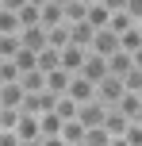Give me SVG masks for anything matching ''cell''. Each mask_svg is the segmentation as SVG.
Returning a JSON list of instances; mask_svg holds the SVG:
<instances>
[{
	"mask_svg": "<svg viewBox=\"0 0 142 146\" xmlns=\"http://www.w3.org/2000/svg\"><path fill=\"white\" fill-rule=\"evenodd\" d=\"M104 115H108V108H104L100 100H85V104H77V123H81L85 131L104 127Z\"/></svg>",
	"mask_w": 142,
	"mask_h": 146,
	"instance_id": "cell-1",
	"label": "cell"
},
{
	"mask_svg": "<svg viewBox=\"0 0 142 146\" xmlns=\"http://www.w3.org/2000/svg\"><path fill=\"white\" fill-rule=\"evenodd\" d=\"M96 100L104 104V108H115V104L123 100V81L108 73V77H104V81H100V85H96Z\"/></svg>",
	"mask_w": 142,
	"mask_h": 146,
	"instance_id": "cell-2",
	"label": "cell"
},
{
	"mask_svg": "<svg viewBox=\"0 0 142 146\" xmlns=\"http://www.w3.org/2000/svg\"><path fill=\"white\" fill-rule=\"evenodd\" d=\"M119 50V38L112 35V31H96V35H92V42H89V54H96V58H112V54Z\"/></svg>",
	"mask_w": 142,
	"mask_h": 146,
	"instance_id": "cell-3",
	"label": "cell"
},
{
	"mask_svg": "<svg viewBox=\"0 0 142 146\" xmlns=\"http://www.w3.org/2000/svg\"><path fill=\"white\" fill-rule=\"evenodd\" d=\"M65 96L73 104H85V100H96V85H92V81H85V77H69V88H65Z\"/></svg>",
	"mask_w": 142,
	"mask_h": 146,
	"instance_id": "cell-4",
	"label": "cell"
},
{
	"mask_svg": "<svg viewBox=\"0 0 142 146\" xmlns=\"http://www.w3.org/2000/svg\"><path fill=\"white\" fill-rule=\"evenodd\" d=\"M58 54H61V69H65V73H81L85 58H89V50H85V46H77V42H69L65 50H58Z\"/></svg>",
	"mask_w": 142,
	"mask_h": 146,
	"instance_id": "cell-5",
	"label": "cell"
},
{
	"mask_svg": "<svg viewBox=\"0 0 142 146\" xmlns=\"http://www.w3.org/2000/svg\"><path fill=\"white\" fill-rule=\"evenodd\" d=\"M77 77H85V81H92V85H100V81L108 77V58H96V54H89Z\"/></svg>",
	"mask_w": 142,
	"mask_h": 146,
	"instance_id": "cell-6",
	"label": "cell"
},
{
	"mask_svg": "<svg viewBox=\"0 0 142 146\" xmlns=\"http://www.w3.org/2000/svg\"><path fill=\"white\" fill-rule=\"evenodd\" d=\"M19 46H23V50H46V27H38V23H35V27H23L19 31Z\"/></svg>",
	"mask_w": 142,
	"mask_h": 146,
	"instance_id": "cell-7",
	"label": "cell"
},
{
	"mask_svg": "<svg viewBox=\"0 0 142 146\" xmlns=\"http://www.w3.org/2000/svg\"><path fill=\"white\" fill-rule=\"evenodd\" d=\"M127 127H131V119L123 115L119 108H108V115H104V131L112 135V139H123V135H127Z\"/></svg>",
	"mask_w": 142,
	"mask_h": 146,
	"instance_id": "cell-8",
	"label": "cell"
},
{
	"mask_svg": "<svg viewBox=\"0 0 142 146\" xmlns=\"http://www.w3.org/2000/svg\"><path fill=\"white\" fill-rule=\"evenodd\" d=\"M15 135H19V142H38V139H42V135H38V115H23V111H19Z\"/></svg>",
	"mask_w": 142,
	"mask_h": 146,
	"instance_id": "cell-9",
	"label": "cell"
},
{
	"mask_svg": "<svg viewBox=\"0 0 142 146\" xmlns=\"http://www.w3.org/2000/svg\"><path fill=\"white\" fill-rule=\"evenodd\" d=\"M35 69H38V73H54V69H61V54L54 50V46L38 50V54H35Z\"/></svg>",
	"mask_w": 142,
	"mask_h": 146,
	"instance_id": "cell-10",
	"label": "cell"
},
{
	"mask_svg": "<svg viewBox=\"0 0 142 146\" xmlns=\"http://www.w3.org/2000/svg\"><path fill=\"white\" fill-rule=\"evenodd\" d=\"M23 88L19 85H0V108H12V111H19L23 108Z\"/></svg>",
	"mask_w": 142,
	"mask_h": 146,
	"instance_id": "cell-11",
	"label": "cell"
},
{
	"mask_svg": "<svg viewBox=\"0 0 142 146\" xmlns=\"http://www.w3.org/2000/svg\"><path fill=\"white\" fill-rule=\"evenodd\" d=\"M19 88H23L27 96H38V92H46V73H38V69L23 73V77H19Z\"/></svg>",
	"mask_w": 142,
	"mask_h": 146,
	"instance_id": "cell-12",
	"label": "cell"
},
{
	"mask_svg": "<svg viewBox=\"0 0 142 146\" xmlns=\"http://www.w3.org/2000/svg\"><path fill=\"white\" fill-rule=\"evenodd\" d=\"M69 77H73V73H65V69H54V73H46V92H54V96H65Z\"/></svg>",
	"mask_w": 142,
	"mask_h": 146,
	"instance_id": "cell-13",
	"label": "cell"
},
{
	"mask_svg": "<svg viewBox=\"0 0 142 146\" xmlns=\"http://www.w3.org/2000/svg\"><path fill=\"white\" fill-rule=\"evenodd\" d=\"M108 31H112L115 38H123L127 31H135V19H131L127 12H112V19H108Z\"/></svg>",
	"mask_w": 142,
	"mask_h": 146,
	"instance_id": "cell-14",
	"label": "cell"
},
{
	"mask_svg": "<svg viewBox=\"0 0 142 146\" xmlns=\"http://www.w3.org/2000/svg\"><path fill=\"white\" fill-rule=\"evenodd\" d=\"M38 23L50 31V27H61V23H65V15H61L58 4H46V8H38Z\"/></svg>",
	"mask_w": 142,
	"mask_h": 146,
	"instance_id": "cell-15",
	"label": "cell"
},
{
	"mask_svg": "<svg viewBox=\"0 0 142 146\" xmlns=\"http://www.w3.org/2000/svg\"><path fill=\"white\" fill-rule=\"evenodd\" d=\"M108 19H112V12H108L104 4H92V8H89V15H85V23H89L92 31H104V27H108Z\"/></svg>",
	"mask_w": 142,
	"mask_h": 146,
	"instance_id": "cell-16",
	"label": "cell"
},
{
	"mask_svg": "<svg viewBox=\"0 0 142 146\" xmlns=\"http://www.w3.org/2000/svg\"><path fill=\"white\" fill-rule=\"evenodd\" d=\"M135 66H131V54H123V50H115L112 58H108V73L112 77H123V73H131Z\"/></svg>",
	"mask_w": 142,
	"mask_h": 146,
	"instance_id": "cell-17",
	"label": "cell"
},
{
	"mask_svg": "<svg viewBox=\"0 0 142 146\" xmlns=\"http://www.w3.org/2000/svg\"><path fill=\"white\" fill-rule=\"evenodd\" d=\"M46 46H54V50H65V46H69V27H65V23L46 31Z\"/></svg>",
	"mask_w": 142,
	"mask_h": 146,
	"instance_id": "cell-18",
	"label": "cell"
},
{
	"mask_svg": "<svg viewBox=\"0 0 142 146\" xmlns=\"http://www.w3.org/2000/svg\"><path fill=\"white\" fill-rule=\"evenodd\" d=\"M38 135H42V139H50V135H61V119L54 115V111L38 115Z\"/></svg>",
	"mask_w": 142,
	"mask_h": 146,
	"instance_id": "cell-19",
	"label": "cell"
},
{
	"mask_svg": "<svg viewBox=\"0 0 142 146\" xmlns=\"http://www.w3.org/2000/svg\"><path fill=\"white\" fill-rule=\"evenodd\" d=\"M115 108H119V111H123L127 119H135L138 111H142V100H138V92H123V100L115 104Z\"/></svg>",
	"mask_w": 142,
	"mask_h": 146,
	"instance_id": "cell-20",
	"label": "cell"
},
{
	"mask_svg": "<svg viewBox=\"0 0 142 146\" xmlns=\"http://www.w3.org/2000/svg\"><path fill=\"white\" fill-rule=\"evenodd\" d=\"M12 66L19 69V77H23V73H31V69H35V50H23V46H19L15 58H12Z\"/></svg>",
	"mask_w": 142,
	"mask_h": 146,
	"instance_id": "cell-21",
	"label": "cell"
},
{
	"mask_svg": "<svg viewBox=\"0 0 142 146\" xmlns=\"http://www.w3.org/2000/svg\"><path fill=\"white\" fill-rule=\"evenodd\" d=\"M54 115L65 123V119H77V104L69 100V96H58V104H54Z\"/></svg>",
	"mask_w": 142,
	"mask_h": 146,
	"instance_id": "cell-22",
	"label": "cell"
},
{
	"mask_svg": "<svg viewBox=\"0 0 142 146\" xmlns=\"http://www.w3.org/2000/svg\"><path fill=\"white\" fill-rule=\"evenodd\" d=\"M0 35H19V15L0 8Z\"/></svg>",
	"mask_w": 142,
	"mask_h": 146,
	"instance_id": "cell-23",
	"label": "cell"
},
{
	"mask_svg": "<svg viewBox=\"0 0 142 146\" xmlns=\"http://www.w3.org/2000/svg\"><path fill=\"white\" fill-rule=\"evenodd\" d=\"M15 50H19V35H0V58L12 62V58H15Z\"/></svg>",
	"mask_w": 142,
	"mask_h": 146,
	"instance_id": "cell-24",
	"label": "cell"
},
{
	"mask_svg": "<svg viewBox=\"0 0 142 146\" xmlns=\"http://www.w3.org/2000/svg\"><path fill=\"white\" fill-rule=\"evenodd\" d=\"M61 139H65V142H81L85 139V127L77 123V119H65V123H61Z\"/></svg>",
	"mask_w": 142,
	"mask_h": 146,
	"instance_id": "cell-25",
	"label": "cell"
},
{
	"mask_svg": "<svg viewBox=\"0 0 142 146\" xmlns=\"http://www.w3.org/2000/svg\"><path fill=\"white\" fill-rule=\"evenodd\" d=\"M81 142H85V146H108V142H112V135H108L104 127H92V131H85Z\"/></svg>",
	"mask_w": 142,
	"mask_h": 146,
	"instance_id": "cell-26",
	"label": "cell"
},
{
	"mask_svg": "<svg viewBox=\"0 0 142 146\" xmlns=\"http://www.w3.org/2000/svg\"><path fill=\"white\" fill-rule=\"evenodd\" d=\"M0 85H19V69L12 62H0Z\"/></svg>",
	"mask_w": 142,
	"mask_h": 146,
	"instance_id": "cell-27",
	"label": "cell"
},
{
	"mask_svg": "<svg viewBox=\"0 0 142 146\" xmlns=\"http://www.w3.org/2000/svg\"><path fill=\"white\" fill-rule=\"evenodd\" d=\"M123 12H127L131 19L138 23V19H142V0H127V4H123Z\"/></svg>",
	"mask_w": 142,
	"mask_h": 146,
	"instance_id": "cell-28",
	"label": "cell"
},
{
	"mask_svg": "<svg viewBox=\"0 0 142 146\" xmlns=\"http://www.w3.org/2000/svg\"><path fill=\"white\" fill-rule=\"evenodd\" d=\"M123 139H127V146H142V127H135V123H131Z\"/></svg>",
	"mask_w": 142,
	"mask_h": 146,
	"instance_id": "cell-29",
	"label": "cell"
},
{
	"mask_svg": "<svg viewBox=\"0 0 142 146\" xmlns=\"http://www.w3.org/2000/svg\"><path fill=\"white\" fill-rule=\"evenodd\" d=\"M0 8H4V12H15V15H19L23 8H27V0H0Z\"/></svg>",
	"mask_w": 142,
	"mask_h": 146,
	"instance_id": "cell-30",
	"label": "cell"
},
{
	"mask_svg": "<svg viewBox=\"0 0 142 146\" xmlns=\"http://www.w3.org/2000/svg\"><path fill=\"white\" fill-rule=\"evenodd\" d=\"M0 146H19V135L15 131H0Z\"/></svg>",
	"mask_w": 142,
	"mask_h": 146,
	"instance_id": "cell-31",
	"label": "cell"
},
{
	"mask_svg": "<svg viewBox=\"0 0 142 146\" xmlns=\"http://www.w3.org/2000/svg\"><path fill=\"white\" fill-rule=\"evenodd\" d=\"M38 146H69L61 135H50V139H38Z\"/></svg>",
	"mask_w": 142,
	"mask_h": 146,
	"instance_id": "cell-32",
	"label": "cell"
},
{
	"mask_svg": "<svg viewBox=\"0 0 142 146\" xmlns=\"http://www.w3.org/2000/svg\"><path fill=\"white\" fill-rule=\"evenodd\" d=\"M100 4H104L108 12H123V4H127V0H100Z\"/></svg>",
	"mask_w": 142,
	"mask_h": 146,
	"instance_id": "cell-33",
	"label": "cell"
},
{
	"mask_svg": "<svg viewBox=\"0 0 142 146\" xmlns=\"http://www.w3.org/2000/svg\"><path fill=\"white\" fill-rule=\"evenodd\" d=\"M131 66H135V69H142V46H138L135 54H131Z\"/></svg>",
	"mask_w": 142,
	"mask_h": 146,
	"instance_id": "cell-34",
	"label": "cell"
},
{
	"mask_svg": "<svg viewBox=\"0 0 142 146\" xmlns=\"http://www.w3.org/2000/svg\"><path fill=\"white\" fill-rule=\"evenodd\" d=\"M27 4H31V8H46L50 0H27Z\"/></svg>",
	"mask_w": 142,
	"mask_h": 146,
	"instance_id": "cell-35",
	"label": "cell"
},
{
	"mask_svg": "<svg viewBox=\"0 0 142 146\" xmlns=\"http://www.w3.org/2000/svg\"><path fill=\"white\" fill-rule=\"evenodd\" d=\"M108 146H127V139H112V142H108Z\"/></svg>",
	"mask_w": 142,
	"mask_h": 146,
	"instance_id": "cell-36",
	"label": "cell"
},
{
	"mask_svg": "<svg viewBox=\"0 0 142 146\" xmlns=\"http://www.w3.org/2000/svg\"><path fill=\"white\" fill-rule=\"evenodd\" d=\"M50 4H58V8H65V4H73V0H50Z\"/></svg>",
	"mask_w": 142,
	"mask_h": 146,
	"instance_id": "cell-37",
	"label": "cell"
},
{
	"mask_svg": "<svg viewBox=\"0 0 142 146\" xmlns=\"http://www.w3.org/2000/svg\"><path fill=\"white\" fill-rule=\"evenodd\" d=\"M131 123H135V127H142V111H138V115H135V119H131Z\"/></svg>",
	"mask_w": 142,
	"mask_h": 146,
	"instance_id": "cell-38",
	"label": "cell"
},
{
	"mask_svg": "<svg viewBox=\"0 0 142 146\" xmlns=\"http://www.w3.org/2000/svg\"><path fill=\"white\" fill-rule=\"evenodd\" d=\"M81 4H85V8H92V4H100V0H81Z\"/></svg>",
	"mask_w": 142,
	"mask_h": 146,
	"instance_id": "cell-39",
	"label": "cell"
},
{
	"mask_svg": "<svg viewBox=\"0 0 142 146\" xmlns=\"http://www.w3.org/2000/svg\"><path fill=\"white\" fill-rule=\"evenodd\" d=\"M135 31H138V38H142V19H138V23H135Z\"/></svg>",
	"mask_w": 142,
	"mask_h": 146,
	"instance_id": "cell-40",
	"label": "cell"
},
{
	"mask_svg": "<svg viewBox=\"0 0 142 146\" xmlns=\"http://www.w3.org/2000/svg\"><path fill=\"white\" fill-rule=\"evenodd\" d=\"M19 146H38V142H19Z\"/></svg>",
	"mask_w": 142,
	"mask_h": 146,
	"instance_id": "cell-41",
	"label": "cell"
},
{
	"mask_svg": "<svg viewBox=\"0 0 142 146\" xmlns=\"http://www.w3.org/2000/svg\"><path fill=\"white\" fill-rule=\"evenodd\" d=\"M69 146H85V142H69Z\"/></svg>",
	"mask_w": 142,
	"mask_h": 146,
	"instance_id": "cell-42",
	"label": "cell"
},
{
	"mask_svg": "<svg viewBox=\"0 0 142 146\" xmlns=\"http://www.w3.org/2000/svg\"><path fill=\"white\" fill-rule=\"evenodd\" d=\"M138 100H142V92H138Z\"/></svg>",
	"mask_w": 142,
	"mask_h": 146,
	"instance_id": "cell-43",
	"label": "cell"
},
{
	"mask_svg": "<svg viewBox=\"0 0 142 146\" xmlns=\"http://www.w3.org/2000/svg\"><path fill=\"white\" fill-rule=\"evenodd\" d=\"M0 62H4V58H0Z\"/></svg>",
	"mask_w": 142,
	"mask_h": 146,
	"instance_id": "cell-44",
	"label": "cell"
}]
</instances>
